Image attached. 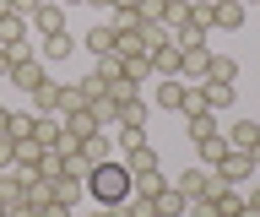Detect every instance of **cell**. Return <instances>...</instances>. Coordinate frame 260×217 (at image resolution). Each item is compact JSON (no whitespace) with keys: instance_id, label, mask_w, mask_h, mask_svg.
Here are the masks:
<instances>
[{"instance_id":"cell-1","label":"cell","mask_w":260,"mask_h":217,"mask_svg":"<svg viewBox=\"0 0 260 217\" xmlns=\"http://www.w3.org/2000/svg\"><path fill=\"white\" fill-rule=\"evenodd\" d=\"M87 196L98 201V206H119V201L130 196V168H125V158H103V163H92L87 168Z\"/></svg>"},{"instance_id":"cell-2","label":"cell","mask_w":260,"mask_h":217,"mask_svg":"<svg viewBox=\"0 0 260 217\" xmlns=\"http://www.w3.org/2000/svg\"><path fill=\"white\" fill-rule=\"evenodd\" d=\"M211 174H217V184H244V179H255L260 168H255V158H249V152H233V147H228L222 158L211 163Z\"/></svg>"},{"instance_id":"cell-3","label":"cell","mask_w":260,"mask_h":217,"mask_svg":"<svg viewBox=\"0 0 260 217\" xmlns=\"http://www.w3.org/2000/svg\"><path fill=\"white\" fill-rule=\"evenodd\" d=\"M222 136H228V147H233V152H249L255 168H260V125H255V119H233Z\"/></svg>"},{"instance_id":"cell-4","label":"cell","mask_w":260,"mask_h":217,"mask_svg":"<svg viewBox=\"0 0 260 217\" xmlns=\"http://www.w3.org/2000/svg\"><path fill=\"white\" fill-rule=\"evenodd\" d=\"M168 184H174L184 201H195V196H206V190H211V168H206V163H195V168H184V174H174Z\"/></svg>"},{"instance_id":"cell-5","label":"cell","mask_w":260,"mask_h":217,"mask_svg":"<svg viewBox=\"0 0 260 217\" xmlns=\"http://www.w3.org/2000/svg\"><path fill=\"white\" fill-rule=\"evenodd\" d=\"M49 71H44V60H38V54H27V60H16L11 66V76H6V87H22V92H32V87L44 82Z\"/></svg>"},{"instance_id":"cell-6","label":"cell","mask_w":260,"mask_h":217,"mask_svg":"<svg viewBox=\"0 0 260 217\" xmlns=\"http://www.w3.org/2000/svg\"><path fill=\"white\" fill-rule=\"evenodd\" d=\"M27 22L38 27V33H60V27H65V6H60V0H38Z\"/></svg>"},{"instance_id":"cell-7","label":"cell","mask_w":260,"mask_h":217,"mask_svg":"<svg viewBox=\"0 0 260 217\" xmlns=\"http://www.w3.org/2000/svg\"><path fill=\"white\" fill-rule=\"evenodd\" d=\"M179 92H184V76H157L152 82V103L168 109V114H179Z\"/></svg>"},{"instance_id":"cell-8","label":"cell","mask_w":260,"mask_h":217,"mask_svg":"<svg viewBox=\"0 0 260 217\" xmlns=\"http://www.w3.org/2000/svg\"><path fill=\"white\" fill-rule=\"evenodd\" d=\"M87 114L98 119V131H114V125H119V98H114V92H98V98L87 103Z\"/></svg>"},{"instance_id":"cell-9","label":"cell","mask_w":260,"mask_h":217,"mask_svg":"<svg viewBox=\"0 0 260 217\" xmlns=\"http://www.w3.org/2000/svg\"><path fill=\"white\" fill-rule=\"evenodd\" d=\"M81 44H87V54L98 60V54H114V49H119V33H114L109 22H98V27H87V38H81Z\"/></svg>"},{"instance_id":"cell-10","label":"cell","mask_w":260,"mask_h":217,"mask_svg":"<svg viewBox=\"0 0 260 217\" xmlns=\"http://www.w3.org/2000/svg\"><path fill=\"white\" fill-rule=\"evenodd\" d=\"M244 17H249V6H244V0H217V33H239Z\"/></svg>"},{"instance_id":"cell-11","label":"cell","mask_w":260,"mask_h":217,"mask_svg":"<svg viewBox=\"0 0 260 217\" xmlns=\"http://www.w3.org/2000/svg\"><path fill=\"white\" fill-rule=\"evenodd\" d=\"M54 98H60V82H54V76H44V82L27 92V109H32V114H54Z\"/></svg>"},{"instance_id":"cell-12","label":"cell","mask_w":260,"mask_h":217,"mask_svg":"<svg viewBox=\"0 0 260 217\" xmlns=\"http://www.w3.org/2000/svg\"><path fill=\"white\" fill-rule=\"evenodd\" d=\"M125 76H130L136 87L157 82V71H152V54H146V49H130V54H125Z\"/></svg>"},{"instance_id":"cell-13","label":"cell","mask_w":260,"mask_h":217,"mask_svg":"<svg viewBox=\"0 0 260 217\" xmlns=\"http://www.w3.org/2000/svg\"><path fill=\"white\" fill-rule=\"evenodd\" d=\"M38 38H44V44H38V60H65V54L76 49V38L65 33V27L60 33H38Z\"/></svg>"},{"instance_id":"cell-14","label":"cell","mask_w":260,"mask_h":217,"mask_svg":"<svg viewBox=\"0 0 260 217\" xmlns=\"http://www.w3.org/2000/svg\"><path fill=\"white\" fill-rule=\"evenodd\" d=\"M146 114H152V103H146L141 92L119 98V125H146ZM119 125H114V131H119Z\"/></svg>"},{"instance_id":"cell-15","label":"cell","mask_w":260,"mask_h":217,"mask_svg":"<svg viewBox=\"0 0 260 217\" xmlns=\"http://www.w3.org/2000/svg\"><path fill=\"white\" fill-rule=\"evenodd\" d=\"M38 158H44V141H38V136H22V141H16V152H11V168H38Z\"/></svg>"},{"instance_id":"cell-16","label":"cell","mask_w":260,"mask_h":217,"mask_svg":"<svg viewBox=\"0 0 260 217\" xmlns=\"http://www.w3.org/2000/svg\"><path fill=\"white\" fill-rule=\"evenodd\" d=\"M54 201H65V206H81V196H87V184L76 179V174H54Z\"/></svg>"},{"instance_id":"cell-17","label":"cell","mask_w":260,"mask_h":217,"mask_svg":"<svg viewBox=\"0 0 260 217\" xmlns=\"http://www.w3.org/2000/svg\"><path fill=\"white\" fill-rule=\"evenodd\" d=\"M184 206H190V201L179 196L174 184H162L157 196H152V212H157V217H184Z\"/></svg>"},{"instance_id":"cell-18","label":"cell","mask_w":260,"mask_h":217,"mask_svg":"<svg viewBox=\"0 0 260 217\" xmlns=\"http://www.w3.org/2000/svg\"><path fill=\"white\" fill-rule=\"evenodd\" d=\"M125 168H130V174H152V168H162V158L152 152V141H141V147L125 152Z\"/></svg>"},{"instance_id":"cell-19","label":"cell","mask_w":260,"mask_h":217,"mask_svg":"<svg viewBox=\"0 0 260 217\" xmlns=\"http://www.w3.org/2000/svg\"><path fill=\"white\" fill-rule=\"evenodd\" d=\"M211 206H217V217H239L244 212V190L239 184H222V190L211 196Z\"/></svg>"},{"instance_id":"cell-20","label":"cell","mask_w":260,"mask_h":217,"mask_svg":"<svg viewBox=\"0 0 260 217\" xmlns=\"http://www.w3.org/2000/svg\"><path fill=\"white\" fill-rule=\"evenodd\" d=\"M206 87V109L217 114V109H233V98H239V87L233 82H201Z\"/></svg>"},{"instance_id":"cell-21","label":"cell","mask_w":260,"mask_h":217,"mask_svg":"<svg viewBox=\"0 0 260 217\" xmlns=\"http://www.w3.org/2000/svg\"><path fill=\"white\" fill-rule=\"evenodd\" d=\"M201 82H239V60L233 54H211V66H206Z\"/></svg>"},{"instance_id":"cell-22","label":"cell","mask_w":260,"mask_h":217,"mask_svg":"<svg viewBox=\"0 0 260 217\" xmlns=\"http://www.w3.org/2000/svg\"><path fill=\"white\" fill-rule=\"evenodd\" d=\"M190 27L195 33H217V0H195L190 6Z\"/></svg>"},{"instance_id":"cell-23","label":"cell","mask_w":260,"mask_h":217,"mask_svg":"<svg viewBox=\"0 0 260 217\" xmlns=\"http://www.w3.org/2000/svg\"><path fill=\"white\" fill-rule=\"evenodd\" d=\"M92 76L103 87H114L119 76H125V54H119V49H114V54H98V71H92Z\"/></svg>"},{"instance_id":"cell-24","label":"cell","mask_w":260,"mask_h":217,"mask_svg":"<svg viewBox=\"0 0 260 217\" xmlns=\"http://www.w3.org/2000/svg\"><path fill=\"white\" fill-rule=\"evenodd\" d=\"M27 27H32V22L22 17V11H6V17H0V44H22Z\"/></svg>"},{"instance_id":"cell-25","label":"cell","mask_w":260,"mask_h":217,"mask_svg":"<svg viewBox=\"0 0 260 217\" xmlns=\"http://www.w3.org/2000/svg\"><path fill=\"white\" fill-rule=\"evenodd\" d=\"M152 71H157V76H179V71H184V60H179V44H162V49L152 54Z\"/></svg>"},{"instance_id":"cell-26","label":"cell","mask_w":260,"mask_h":217,"mask_svg":"<svg viewBox=\"0 0 260 217\" xmlns=\"http://www.w3.org/2000/svg\"><path fill=\"white\" fill-rule=\"evenodd\" d=\"M109 217H157V212H152V196H125L119 206H109Z\"/></svg>"},{"instance_id":"cell-27","label":"cell","mask_w":260,"mask_h":217,"mask_svg":"<svg viewBox=\"0 0 260 217\" xmlns=\"http://www.w3.org/2000/svg\"><path fill=\"white\" fill-rule=\"evenodd\" d=\"M179 114H184V119L206 114V87H190V82H184V92H179Z\"/></svg>"},{"instance_id":"cell-28","label":"cell","mask_w":260,"mask_h":217,"mask_svg":"<svg viewBox=\"0 0 260 217\" xmlns=\"http://www.w3.org/2000/svg\"><path fill=\"white\" fill-rule=\"evenodd\" d=\"M162 184H168L162 168H152V174H130V196H157Z\"/></svg>"},{"instance_id":"cell-29","label":"cell","mask_w":260,"mask_h":217,"mask_svg":"<svg viewBox=\"0 0 260 217\" xmlns=\"http://www.w3.org/2000/svg\"><path fill=\"white\" fill-rule=\"evenodd\" d=\"M81 158H87V163H103V158H114L109 131H92V136H87V141H81Z\"/></svg>"},{"instance_id":"cell-30","label":"cell","mask_w":260,"mask_h":217,"mask_svg":"<svg viewBox=\"0 0 260 217\" xmlns=\"http://www.w3.org/2000/svg\"><path fill=\"white\" fill-rule=\"evenodd\" d=\"M195 152H201V163L211 168V163H217V158L228 152V136H222V131H217V136H206V141H195Z\"/></svg>"},{"instance_id":"cell-31","label":"cell","mask_w":260,"mask_h":217,"mask_svg":"<svg viewBox=\"0 0 260 217\" xmlns=\"http://www.w3.org/2000/svg\"><path fill=\"white\" fill-rule=\"evenodd\" d=\"M32 109H11V125H6V136H11V141H22V136H32Z\"/></svg>"},{"instance_id":"cell-32","label":"cell","mask_w":260,"mask_h":217,"mask_svg":"<svg viewBox=\"0 0 260 217\" xmlns=\"http://www.w3.org/2000/svg\"><path fill=\"white\" fill-rule=\"evenodd\" d=\"M184 125H190V141H206V136H217V114H195V119H184Z\"/></svg>"},{"instance_id":"cell-33","label":"cell","mask_w":260,"mask_h":217,"mask_svg":"<svg viewBox=\"0 0 260 217\" xmlns=\"http://www.w3.org/2000/svg\"><path fill=\"white\" fill-rule=\"evenodd\" d=\"M114 141H119V152L141 147V141H146V125H119V131H114Z\"/></svg>"},{"instance_id":"cell-34","label":"cell","mask_w":260,"mask_h":217,"mask_svg":"<svg viewBox=\"0 0 260 217\" xmlns=\"http://www.w3.org/2000/svg\"><path fill=\"white\" fill-rule=\"evenodd\" d=\"M32 174H44V179H54V174H65V158L54 147H44V158H38V168H32Z\"/></svg>"},{"instance_id":"cell-35","label":"cell","mask_w":260,"mask_h":217,"mask_svg":"<svg viewBox=\"0 0 260 217\" xmlns=\"http://www.w3.org/2000/svg\"><path fill=\"white\" fill-rule=\"evenodd\" d=\"M60 125H65V131H76V136H92V131H98V119L87 114V109H81V114H65Z\"/></svg>"},{"instance_id":"cell-36","label":"cell","mask_w":260,"mask_h":217,"mask_svg":"<svg viewBox=\"0 0 260 217\" xmlns=\"http://www.w3.org/2000/svg\"><path fill=\"white\" fill-rule=\"evenodd\" d=\"M184 217H217V206H211V196H195L190 206H184Z\"/></svg>"},{"instance_id":"cell-37","label":"cell","mask_w":260,"mask_h":217,"mask_svg":"<svg viewBox=\"0 0 260 217\" xmlns=\"http://www.w3.org/2000/svg\"><path fill=\"white\" fill-rule=\"evenodd\" d=\"M38 217H76V206H65V201H49Z\"/></svg>"},{"instance_id":"cell-38","label":"cell","mask_w":260,"mask_h":217,"mask_svg":"<svg viewBox=\"0 0 260 217\" xmlns=\"http://www.w3.org/2000/svg\"><path fill=\"white\" fill-rule=\"evenodd\" d=\"M11 152H16V141H11V136H0V168H11Z\"/></svg>"},{"instance_id":"cell-39","label":"cell","mask_w":260,"mask_h":217,"mask_svg":"<svg viewBox=\"0 0 260 217\" xmlns=\"http://www.w3.org/2000/svg\"><path fill=\"white\" fill-rule=\"evenodd\" d=\"M6 76H11V49L0 44V82H6Z\"/></svg>"},{"instance_id":"cell-40","label":"cell","mask_w":260,"mask_h":217,"mask_svg":"<svg viewBox=\"0 0 260 217\" xmlns=\"http://www.w3.org/2000/svg\"><path fill=\"white\" fill-rule=\"evenodd\" d=\"M6 125H11V109H6V103H0V136H6Z\"/></svg>"},{"instance_id":"cell-41","label":"cell","mask_w":260,"mask_h":217,"mask_svg":"<svg viewBox=\"0 0 260 217\" xmlns=\"http://www.w3.org/2000/svg\"><path fill=\"white\" fill-rule=\"evenodd\" d=\"M244 201H249V206H255V212H260V184H255V190H249V196H244Z\"/></svg>"},{"instance_id":"cell-42","label":"cell","mask_w":260,"mask_h":217,"mask_svg":"<svg viewBox=\"0 0 260 217\" xmlns=\"http://www.w3.org/2000/svg\"><path fill=\"white\" fill-rule=\"evenodd\" d=\"M239 217H260V212H255V206H249V201H244V212H239Z\"/></svg>"},{"instance_id":"cell-43","label":"cell","mask_w":260,"mask_h":217,"mask_svg":"<svg viewBox=\"0 0 260 217\" xmlns=\"http://www.w3.org/2000/svg\"><path fill=\"white\" fill-rule=\"evenodd\" d=\"M114 6H136V0H109V11H114Z\"/></svg>"},{"instance_id":"cell-44","label":"cell","mask_w":260,"mask_h":217,"mask_svg":"<svg viewBox=\"0 0 260 217\" xmlns=\"http://www.w3.org/2000/svg\"><path fill=\"white\" fill-rule=\"evenodd\" d=\"M87 217H109V206H98V212H87Z\"/></svg>"},{"instance_id":"cell-45","label":"cell","mask_w":260,"mask_h":217,"mask_svg":"<svg viewBox=\"0 0 260 217\" xmlns=\"http://www.w3.org/2000/svg\"><path fill=\"white\" fill-rule=\"evenodd\" d=\"M81 6H109V0H81Z\"/></svg>"},{"instance_id":"cell-46","label":"cell","mask_w":260,"mask_h":217,"mask_svg":"<svg viewBox=\"0 0 260 217\" xmlns=\"http://www.w3.org/2000/svg\"><path fill=\"white\" fill-rule=\"evenodd\" d=\"M60 6H81V0H60Z\"/></svg>"},{"instance_id":"cell-47","label":"cell","mask_w":260,"mask_h":217,"mask_svg":"<svg viewBox=\"0 0 260 217\" xmlns=\"http://www.w3.org/2000/svg\"><path fill=\"white\" fill-rule=\"evenodd\" d=\"M0 217H6V201H0Z\"/></svg>"},{"instance_id":"cell-48","label":"cell","mask_w":260,"mask_h":217,"mask_svg":"<svg viewBox=\"0 0 260 217\" xmlns=\"http://www.w3.org/2000/svg\"><path fill=\"white\" fill-rule=\"evenodd\" d=\"M255 6H260V0H255Z\"/></svg>"}]
</instances>
